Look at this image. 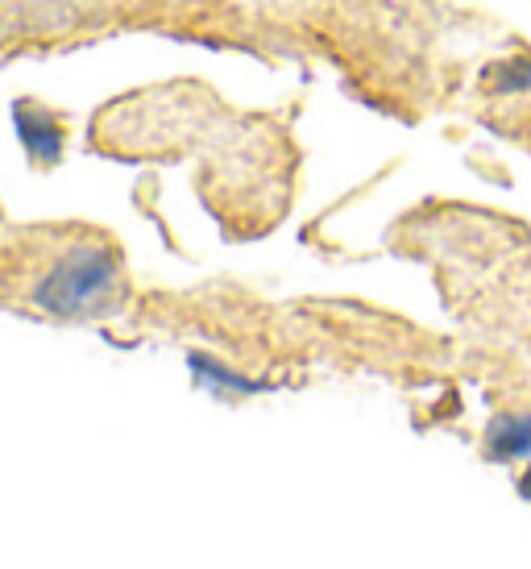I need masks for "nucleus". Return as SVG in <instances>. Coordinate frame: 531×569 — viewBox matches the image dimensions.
I'll list each match as a JSON object with an SVG mask.
<instances>
[{
  "mask_svg": "<svg viewBox=\"0 0 531 569\" xmlns=\"http://www.w3.org/2000/svg\"><path fill=\"white\" fill-rule=\"evenodd\" d=\"M121 287V258L104 241H76L50 262L30 287V303L42 317L83 320L109 308Z\"/></svg>",
  "mask_w": 531,
  "mask_h": 569,
  "instance_id": "obj_1",
  "label": "nucleus"
},
{
  "mask_svg": "<svg viewBox=\"0 0 531 569\" xmlns=\"http://www.w3.org/2000/svg\"><path fill=\"white\" fill-rule=\"evenodd\" d=\"M482 88L490 96H523L531 92V54H507L482 71Z\"/></svg>",
  "mask_w": 531,
  "mask_h": 569,
  "instance_id": "obj_5",
  "label": "nucleus"
},
{
  "mask_svg": "<svg viewBox=\"0 0 531 569\" xmlns=\"http://www.w3.org/2000/svg\"><path fill=\"white\" fill-rule=\"evenodd\" d=\"M13 133L33 167H59L67 154V126L63 117L42 100H17L13 104Z\"/></svg>",
  "mask_w": 531,
  "mask_h": 569,
  "instance_id": "obj_2",
  "label": "nucleus"
},
{
  "mask_svg": "<svg viewBox=\"0 0 531 569\" xmlns=\"http://www.w3.org/2000/svg\"><path fill=\"white\" fill-rule=\"evenodd\" d=\"M490 461H531V416H494L485 428Z\"/></svg>",
  "mask_w": 531,
  "mask_h": 569,
  "instance_id": "obj_4",
  "label": "nucleus"
},
{
  "mask_svg": "<svg viewBox=\"0 0 531 569\" xmlns=\"http://www.w3.org/2000/svg\"><path fill=\"white\" fill-rule=\"evenodd\" d=\"M519 495H523V499L531 503V470H528L523 478H519Z\"/></svg>",
  "mask_w": 531,
  "mask_h": 569,
  "instance_id": "obj_6",
  "label": "nucleus"
},
{
  "mask_svg": "<svg viewBox=\"0 0 531 569\" xmlns=\"http://www.w3.org/2000/svg\"><path fill=\"white\" fill-rule=\"evenodd\" d=\"M188 370L196 387L212 391V396H262V391H270V382L250 379V375H241V370H233V366L212 358V353H203V349L188 353Z\"/></svg>",
  "mask_w": 531,
  "mask_h": 569,
  "instance_id": "obj_3",
  "label": "nucleus"
}]
</instances>
